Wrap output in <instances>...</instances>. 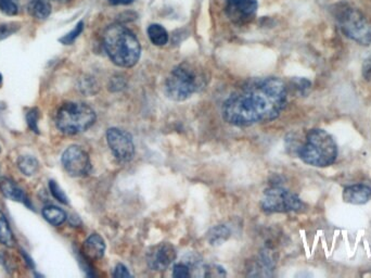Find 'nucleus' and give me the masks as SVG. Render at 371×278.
<instances>
[{
  "mask_svg": "<svg viewBox=\"0 0 371 278\" xmlns=\"http://www.w3.org/2000/svg\"><path fill=\"white\" fill-rule=\"evenodd\" d=\"M114 277H131V273H129V270H127L126 266L123 265V264L119 263L113 271Z\"/></svg>",
  "mask_w": 371,
  "mask_h": 278,
  "instance_id": "obj_28",
  "label": "nucleus"
},
{
  "mask_svg": "<svg viewBox=\"0 0 371 278\" xmlns=\"http://www.w3.org/2000/svg\"><path fill=\"white\" fill-rule=\"evenodd\" d=\"M17 167L24 175L33 177V175L38 173V169H40V163L34 156H21L17 160Z\"/></svg>",
  "mask_w": 371,
  "mask_h": 278,
  "instance_id": "obj_19",
  "label": "nucleus"
},
{
  "mask_svg": "<svg viewBox=\"0 0 371 278\" xmlns=\"http://www.w3.org/2000/svg\"><path fill=\"white\" fill-rule=\"evenodd\" d=\"M135 0H108V3L112 6H125L131 5V3H134Z\"/></svg>",
  "mask_w": 371,
  "mask_h": 278,
  "instance_id": "obj_30",
  "label": "nucleus"
},
{
  "mask_svg": "<svg viewBox=\"0 0 371 278\" xmlns=\"http://www.w3.org/2000/svg\"><path fill=\"white\" fill-rule=\"evenodd\" d=\"M49 188L52 196L55 197L58 202L63 204H69V199H67V195L65 194V191L60 188L59 185L55 181H49Z\"/></svg>",
  "mask_w": 371,
  "mask_h": 278,
  "instance_id": "obj_23",
  "label": "nucleus"
},
{
  "mask_svg": "<svg viewBox=\"0 0 371 278\" xmlns=\"http://www.w3.org/2000/svg\"><path fill=\"white\" fill-rule=\"evenodd\" d=\"M337 13L340 28L347 38L358 42L359 45H370L371 26L364 15L345 3L338 6Z\"/></svg>",
  "mask_w": 371,
  "mask_h": 278,
  "instance_id": "obj_6",
  "label": "nucleus"
},
{
  "mask_svg": "<svg viewBox=\"0 0 371 278\" xmlns=\"http://www.w3.org/2000/svg\"><path fill=\"white\" fill-rule=\"evenodd\" d=\"M62 164L69 175L85 177L92 169L90 156L82 147L71 146L62 154Z\"/></svg>",
  "mask_w": 371,
  "mask_h": 278,
  "instance_id": "obj_9",
  "label": "nucleus"
},
{
  "mask_svg": "<svg viewBox=\"0 0 371 278\" xmlns=\"http://www.w3.org/2000/svg\"><path fill=\"white\" fill-rule=\"evenodd\" d=\"M42 216L48 223L53 226H60L67 220V214L58 206H49L42 208Z\"/></svg>",
  "mask_w": 371,
  "mask_h": 278,
  "instance_id": "obj_18",
  "label": "nucleus"
},
{
  "mask_svg": "<svg viewBox=\"0 0 371 278\" xmlns=\"http://www.w3.org/2000/svg\"><path fill=\"white\" fill-rule=\"evenodd\" d=\"M0 243H3L5 246L11 247L15 246V239L13 237V231H11L10 226L8 224L6 216L3 215V212L0 211Z\"/></svg>",
  "mask_w": 371,
  "mask_h": 278,
  "instance_id": "obj_20",
  "label": "nucleus"
},
{
  "mask_svg": "<svg viewBox=\"0 0 371 278\" xmlns=\"http://www.w3.org/2000/svg\"><path fill=\"white\" fill-rule=\"evenodd\" d=\"M96 122L94 110L82 102H67L58 110L56 124L60 132L76 135L90 129Z\"/></svg>",
  "mask_w": 371,
  "mask_h": 278,
  "instance_id": "obj_5",
  "label": "nucleus"
},
{
  "mask_svg": "<svg viewBox=\"0 0 371 278\" xmlns=\"http://www.w3.org/2000/svg\"><path fill=\"white\" fill-rule=\"evenodd\" d=\"M0 190L3 193L6 198L10 199L13 202H22L28 208H32L30 200H28L24 191L20 187L15 185V181L9 179H3L0 181Z\"/></svg>",
  "mask_w": 371,
  "mask_h": 278,
  "instance_id": "obj_14",
  "label": "nucleus"
},
{
  "mask_svg": "<svg viewBox=\"0 0 371 278\" xmlns=\"http://www.w3.org/2000/svg\"><path fill=\"white\" fill-rule=\"evenodd\" d=\"M28 10L38 20H46L51 13L49 0H28Z\"/></svg>",
  "mask_w": 371,
  "mask_h": 278,
  "instance_id": "obj_15",
  "label": "nucleus"
},
{
  "mask_svg": "<svg viewBox=\"0 0 371 278\" xmlns=\"http://www.w3.org/2000/svg\"><path fill=\"white\" fill-rule=\"evenodd\" d=\"M231 229L226 225H216L208 234V240L212 246H220L231 237Z\"/></svg>",
  "mask_w": 371,
  "mask_h": 278,
  "instance_id": "obj_16",
  "label": "nucleus"
},
{
  "mask_svg": "<svg viewBox=\"0 0 371 278\" xmlns=\"http://www.w3.org/2000/svg\"><path fill=\"white\" fill-rule=\"evenodd\" d=\"M363 75L366 80H371V56L367 58L363 65Z\"/></svg>",
  "mask_w": 371,
  "mask_h": 278,
  "instance_id": "obj_29",
  "label": "nucleus"
},
{
  "mask_svg": "<svg viewBox=\"0 0 371 278\" xmlns=\"http://www.w3.org/2000/svg\"><path fill=\"white\" fill-rule=\"evenodd\" d=\"M204 277H224L226 276L225 270L222 266L208 265L203 266V274Z\"/></svg>",
  "mask_w": 371,
  "mask_h": 278,
  "instance_id": "obj_24",
  "label": "nucleus"
},
{
  "mask_svg": "<svg viewBox=\"0 0 371 278\" xmlns=\"http://www.w3.org/2000/svg\"><path fill=\"white\" fill-rule=\"evenodd\" d=\"M343 199L344 202H347V204H367L371 199V188L367 185H352V186L344 189Z\"/></svg>",
  "mask_w": 371,
  "mask_h": 278,
  "instance_id": "obj_13",
  "label": "nucleus"
},
{
  "mask_svg": "<svg viewBox=\"0 0 371 278\" xmlns=\"http://www.w3.org/2000/svg\"><path fill=\"white\" fill-rule=\"evenodd\" d=\"M3 83V75L0 74V85Z\"/></svg>",
  "mask_w": 371,
  "mask_h": 278,
  "instance_id": "obj_31",
  "label": "nucleus"
},
{
  "mask_svg": "<svg viewBox=\"0 0 371 278\" xmlns=\"http://www.w3.org/2000/svg\"><path fill=\"white\" fill-rule=\"evenodd\" d=\"M83 256L90 261H98L106 252V243L99 234H92L83 243Z\"/></svg>",
  "mask_w": 371,
  "mask_h": 278,
  "instance_id": "obj_12",
  "label": "nucleus"
},
{
  "mask_svg": "<svg viewBox=\"0 0 371 278\" xmlns=\"http://www.w3.org/2000/svg\"><path fill=\"white\" fill-rule=\"evenodd\" d=\"M38 120H40V111L36 108L31 110L26 115V121H28V126L32 129L33 132L40 134V129H38Z\"/></svg>",
  "mask_w": 371,
  "mask_h": 278,
  "instance_id": "obj_26",
  "label": "nucleus"
},
{
  "mask_svg": "<svg viewBox=\"0 0 371 278\" xmlns=\"http://www.w3.org/2000/svg\"><path fill=\"white\" fill-rule=\"evenodd\" d=\"M285 83L276 77L255 79L224 102V120L235 126H250L277 119L287 104Z\"/></svg>",
  "mask_w": 371,
  "mask_h": 278,
  "instance_id": "obj_1",
  "label": "nucleus"
},
{
  "mask_svg": "<svg viewBox=\"0 0 371 278\" xmlns=\"http://www.w3.org/2000/svg\"><path fill=\"white\" fill-rule=\"evenodd\" d=\"M0 11L7 15H17L19 6L15 0H0Z\"/></svg>",
  "mask_w": 371,
  "mask_h": 278,
  "instance_id": "obj_22",
  "label": "nucleus"
},
{
  "mask_svg": "<svg viewBox=\"0 0 371 278\" xmlns=\"http://www.w3.org/2000/svg\"><path fill=\"white\" fill-rule=\"evenodd\" d=\"M19 28H20V24L15 22L0 24V40H5V38L15 34Z\"/></svg>",
  "mask_w": 371,
  "mask_h": 278,
  "instance_id": "obj_25",
  "label": "nucleus"
},
{
  "mask_svg": "<svg viewBox=\"0 0 371 278\" xmlns=\"http://www.w3.org/2000/svg\"><path fill=\"white\" fill-rule=\"evenodd\" d=\"M104 46L112 63L121 67L137 65L141 47L134 33L121 24H114L106 30Z\"/></svg>",
  "mask_w": 371,
  "mask_h": 278,
  "instance_id": "obj_2",
  "label": "nucleus"
},
{
  "mask_svg": "<svg viewBox=\"0 0 371 278\" xmlns=\"http://www.w3.org/2000/svg\"><path fill=\"white\" fill-rule=\"evenodd\" d=\"M177 258L175 247L169 243H158L147 254V264L154 271H165Z\"/></svg>",
  "mask_w": 371,
  "mask_h": 278,
  "instance_id": "obj_11",
  "label": "nucleus"
},
{
  "mask_svg": "<svg viewBox=\"0 0 371 278\" xmlns=\"http://www.w3.org/2000/svg\"><path fill=\"white\" fill-rule=\"evenodd\" d=\"M83 30H84V22L81 21V22L77 23L76 26L71 32L60 38V42H62L63 45H71L79 38V35L82 34Z\"/></svg>",
  "mask_w": 371,
  "mask_h": 278,
  "instance_id": "obj_21",
  "label": "nucleus"
},
{
  "mask_svg": "<svg viewBox=\"0 0 371 278\" xmlns=\"http://www.w3.org/2000/svg\"><path fill=\"white\" fill-rule=\"evenodd\" d=\"M149 40H151L154 46H165L169 42V34L165 28L160 24H151L148 28Z\"/></svg>",
  "mask_w": 371,
  "mask_h": 278,
  "instance_id": "obj_17",
  "label": "nucleus"
},
{
  "mask_svg": "<svg viewBox=\"0 0 371 278\" xmlns=\"http://www.w3.org/2000/svg\"><path fill=\"white\" fill-rule=\"evenodd\" d=\"M258 10L256 0H226L225 13L235 24L250 22Z\"/></svg>",
  "mask_w": 371,
  "mask_h": 278,
  "instance_id": "obj_10",
  "label": "nucleus"
},
{
  "mask_svg": "<svg viewBox=\"0 0 371 278\" xmlns=\"http://www.w3.org/2000/svg\"><path fill=\"white\" fill-rule=\"evenodd\" d=\"M261 206L263 210L268 213L299 212L304 208V204L297 195L281 187H270L266 189Z\"/></svg>",
  "mask_w": 371,
  "mask_h": 278,
  "instance_id": "obj_7",
  "label": "nucleus"
},
{
  "mask_svg": "<svg viewBox=\"0 0 371 278\" xmlns=\"http://www.w3.org/2000/svg\"><path fill=\"white\" fill-rule=\"evenodd\" d=\"M299 158L313 167H329L338 156V146L333 137L324 129H312L297 149Z\"/></svg>",
  "mask_w": 371,
  "mask_h": 278,
  "instance_id": "obj_3",
  "label": "nucleus"
},
{
  "mask_svg": "<svg viewBox=\"0 0 371 278\" xmlns=\"http://www.w3.org/2000/svg\"><path fill=\"white\" fill-rule=\"evenodd\" d=\"M202 74L188 63H181L172 70L165 81V94L174 101H183L203 87Z\"/></svg>",
  "mask_w": 371,
  "mask_h": 278,
  "instance_id": "obj_4",
  "label": "nucleus"
},
{
  "mask_svg": "<svg viewBox=\"0 0 371 278\" xmlns=\"http://www.w3.org/2000/svg\"><path fill=\"white\" fill-rule=\"evenodd\" d=\"M58 1H67V0H58Z\"/></svg>",
  "mask_w": 371,
  "mask_h": 278,
  "instance_id": "obj_32",
  "label": "nucleus"
},
{
  "mask_svg": "<svg viewBox=\"0 0 371 278\" xmlns=\"http://www.w3.org/2000/svg\"><path fill=\"white\" fill-rule=\"evenodd\" d=\"M173 276L174 277L179 278L190 277V276H192L190 266L186 263V262H181V263L176 264L174 266Z\"/></svg>",
  "mask_w": 371,
  "mask_h": 278,
  "instance_id": "obj_27",
  "label": "nucleus"
},
{
  "mask_svg": "<svg viewBox=\"0 0 371 278\" xmlns=\"http://www.w3.org/2000/svg\"><path fill=\"white\" fill-rule=\"evenodd\" d=\"M107 142L112 154L119 162L126 163L134 158V140L126 131L117 129V127H111L108 129Z\"/></svg>",
  "mask_w": 371,
  "mask_h": 278,
  "instance_id": "obj_8",
  "label": "nucleus"
}]
</instances>
